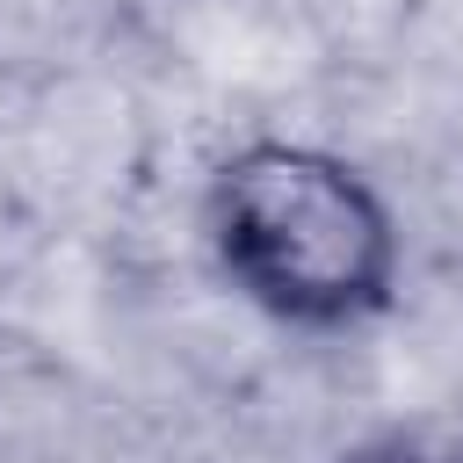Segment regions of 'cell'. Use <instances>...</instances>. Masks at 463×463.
Segmentation results:
<instances>
[{
  "label": "cell",
  "instance_id": "1",
  "mask_svg": "<svg viewBox=\"0 0 463 463\" xmlns=\"http://www.w3.org/2000/svg\"><path fill=\"white\" fill-rule=\"evenodd\" d=\"M203 246L224 289L289 333H354L398 304L405 275L383 188L304 137H246L210 166Z\"/></svg>",
  "mask_w": 463,
  "mask_h": 463
},
{
  "label": "cell",
  "instance_id": "2",
  "mask_svg": "<svg viewBox=\"0 0 463 463\" xmlns=\"http://www.w3.org/2000/svg\"><path fill=\"white\" fill-rule=\"evenodd\" d=\"M340 463H463V427H391Z\"/></svg>",
  "mask_w": 463,
  "mask_h": 463
}]
</instances>
